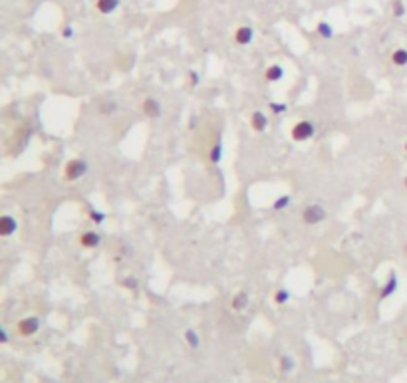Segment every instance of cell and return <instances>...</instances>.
Listing matches in <instances>:
<instances>
[{
	"mask_svg": "<svg viewBox=\"0 0 407 383\" xmlns=\"http://www.w3.org/2000/svg\"><path fill=\"white\" fill-rule=\"evenodd\" d=\"M334 34H336L334 32V26H332L330 22L322 20V22L316 24V36H318V38H322V40H332Z\"/></svg>",
	"mask_w": 407,
	"mask_h": 383,
	"instance_id": "5bb4252c",
	"label": "cell"
},
{
	"mask_svg": "<svg viewBox=\"0 0 407 383\" xmlns=\"http://www.w3.org/2000/svg\"><path fill=\"white\" fill-rule=\"evenodd\" d=\"M88 217H90V221H92L95 226H101V224L107 221V215L101 213V211H95V209H90V211H88Z\"/></svg>",
	"mask_w": 407,
	"mask_h": 383,
	"instance_id": "ffe728a7",
	"label": "cell"
},
{
	"mask_svg": "<svg viewBox=\"0 0 407 383\" xmlns=\"http://www.w3.org/2000/svg\"><path fill=\"white\" fill-rule=\"evenodd\" d=\"M60 34H62V38H66V40H72V38L76 36V28H74L72 24H64Z\"/></svg>",
	"mask_w": 407,
	"mask_h": 383,
	"instance_id": "484cf974",
	"label": "cell"
},
{
	"mask_svg": "<svg viewBox=\"0 0 407 383\" xmlns=\"http://www.w3.org/2000/svg\"><path fill=\"white\" fill-rule=\"evenodd\" d=\"M405 153H407V141H405Z\"/></svg>",
	"mask_w": 407,
	"mask_h": 383,
	"instance_id": "1f68e13d",
	"label": "cell"
},
{
	"mask_svg": "<svg viewBox=\"0 0 407 383\" xmlns=\"http://www.w3.org/2000/svg\"><path fill=\"white\" fill-rule=\"evenodd\" d=\"M391 12H393L395 18H401V16L405 14V6H403V2H401V0H393V4H391Z\"/></svg>",
	"mask_w": 407,
	"mask_h": 383,
	"instance_id": "603a6c76",
	"label": "cell"
},
{
	"mask_svg": "<svg viewBox=\"0 0 407 383\" xmlns=\"http://www.w3.org/2000/svg\"><path fill=\"white\" fill-rule=\"evenodd\" d=\"M272 300H274V304H278V306L288 304V302H290V290H286V288L276 290V292H274V296H272Z\"/></svg>",
	"mask_w": 407,
	"mask_h": 383,
	"instance_id": "d6986e66",
	"label": "cell"
},
{
	"mask_svg": "<svg viewBox=\"0 0 407 383\" xmlns=\"http://www.w3.org/2000/svg\"><path fill=\"white\" fill-rule=\"evenodd\" d=\"M284 78V68L280 64H270L264 70V80L270 82V84H276Z\"/></svg>",
	"mask_w": 407,
	"mask_h": 383,
	"instance_id": "7c38bea8",
	"label": "cell"
},
{
	"mask_svg": "<svg viewBox=\"0 0 407 383\" xmlns=\"http://www.w3.org/2000/svg\"><path fill=\"white\" fill-rule=\"evenodd\" d=\"M90 165L86 159H70L64 165V179L68 183H74V181H80L86 173H88Z\"/></svg>",
	"mask_w": 407,
	"mask_h": 383,
	"instance_id": "6da1fadb",
	"label": "cell"
},
{
	"mask_svg": "<svg viewBox=\"0 0 407 383\" xmlns=\"http://www.w3.org/2000/svg\"><path fill=\"white\" fill-rule=\"evenodd\" d=\"M391 64L397 68H405L407 66V50L405 48H397L391 52Z\"/></svg>",
	"mask_w": 407,
	"mask_h": 383,
	"instance_id": "9a60e30c",
	"label": "cell"
},
{
	"mask_svg": "<svg viewBox=\"0 0 407 383\" xmlns=\"http://www.w3.org/2000/svg\"><path fill=\"white\" fill-rule=\"evenodd\" d=\"M122 286L127 288V290H137L139 282H137V278H135V276H127V278H124V280H122Z\"/></svg>",
	"mask_w": 407,
	"mask_h": 383,
	"instance_id": "d4e9b609",
	"label": "cell"
},
{
	"mask_svg": "<svg viewBox=\"0 0 407 383\" xmlns=\"http://www.w3.org/2000/svg\"><path fill=\"white\" fill-rule=\"evenodd\" d=\"M252 40H254V30H252L251 26H239L237 30H235V42L239 44V46H249Z\"/></svg>",
	"mask_w": 407,
	"mask_h": 383,
	"instance_id": "9c48e42d",
	"label": "cell"
},
{
	"mask_svg": "<svg viewBox=\"0 0 407 383\" xmlns=\"http://www.w3.org/2000/svg\"><path fill=\"white\" fill-rule=\"evenodd\" d=\"M290 205H292V197H290V195H280V197L274 199V203H272V211L282 213V211H286Z\"/></svg>",
	"mask_w": 407,
	"mask_h": 383,
	"instance_id": "2e32d148",
	"label": "cell"
},
{
	"mask_svg": "<svg viewBox=\"0 0 407 383\" xmlns=\"http://www.w3.org/2000/svg\"><path fill=\"white\" fill-rule=\"evenodd\" d=\"M16 330L22 338H32L38 334L40 330V318L38 316H28V318H22L16 324Z\"/></svg>",
	"mask_w": 407,
	"mask_h": 383,
	"instance_id": "277c9868",
	"label": "cell"
},
{
	"mask_svg": "<svg viewBox=\"0 0 407 383\" xmlns=\"http://www.w3.org/2000/svg\"><path fill=\"white\" fill-rule=\"evenodd\" d=\"M278 365H280L282 373H290V371L296 367V361H294V357H292V355L284 353V355L280 357V363H278Z\"/></svg>",
	"mask_w": 407,
	"mask_h": 383,
	"instance_id": "ac0fdd59",
	"label": "cell"
},
{
	"mask_svg": "<svg viewBox=\"0 0 407 383\" xmlns=\"http://www.w3.org/2000/svg\"><path fill=\"white\" fill-rule=\"evenodd\" d=\"M268 109H270V113L280 115V113H286V111H288V105H286V103H276V101H270V103H268Z\"/></svg>",
	"mask_w": 407,
	"mask_h": 383,
	"instance_id": "7402d4cb",
	"label": "cell"
},
{
	"mask_svg": "<svg viewBox=\"0 0 407 383\" xmlns=\"http://www.w3.org/2000/svg\"><path fill=\"white\" fill-rule=\"evenodd\" d=\"M8 342H10V338H8L6 328H0V344H8Z\"/></svg>",
	"mask_w": 407,
	"mask_h": 383,
	"instance_id": "83f0119b",
	"label": "cell"
},
{
	"mask_svg": "<svg viewBox=\"0 0 407 383\" xmlns=\"http://www.w3.org/2000/svg\"><path fill=\"white\" fill-rule=\"evenodd\" d=\"M395 290H397V276H395L393 272H389V276H387L385 284H383V286H381V290H379V300L389 298V296H391Z\"/></svg>",
	"mask_w": 407,
	"mask_h": 383,
	"instance_id": "8fae6325",
	"label": "cell"
},
{
	"mask_svg": "<svg viewBox=\"0 0 407 383\" xmlns=\"http://www.w3.org/2000/svg\"><path fill=\"white\" fill-rule=\"evenodd\" d=\"M314 135H316V127H314L312 121H308V119H302V121L294 123L292 129H290V137H292L296 143L310 141Z\"/></svg>",
	"mask_w": 407,
	"mask_h": 383,
	"instance_id": "7a4b0ae2",
	"label": "cell"
},
{
	"mask_svg": "<svg viewBox=\"0 0 407 383\" xmlns=\"http://www.w3.org/2000/svg\"><path fill=\"white\" fill-rule=\"evenodd\" d=\"M209 159L213 165H219L222 159V147H220V141H217L213 147H211V153H209Z\"/></svg>",
	"mask_w": 407,
	"mask_h": 383,
	"instance_id": "44dd1931",
	"label": "cell"
},
{
	"mask_svg": "<svg viewBox=\"0 0 407 383\" xmlns=\"http://www.w3.org/2000/svg\"><path fill=\"white\" fill-rule=\"evenodd\" d=\"M80 244H82V248H88V250L97 248L101 244V234L95 230H86L80 234Z\"/></svg>",
	"mask_w": 407,
	"mask_h": 383,
	"instance_id": "8992f818",
	"label": "cell"
},
{
	"mask_svg": "<svg viewBox=\"0 0 407 383\" xmlns=\"http://www.w3.org/2000/svg\"><path fill=\"white\" fill-rule=\"evenodd\" d=\"M403 185H405V189H407V175H405V179H403Z\"/></svg>",
	"mask_w": 407,
	"mask_h": 383,
	"instance_id": "4dcf8cb0",
	"label": "cell"
},
{
	"mask_svg": "<svg viewBox=\"0 0 407 383\" xmlns=\"http://www.w3.org/2000/svg\"><path fill=\"white\" fill-rule=\"evenodd\" d=\"M141 109H143V113H145L149 119H157V117H161V111H163L159 99H155V97H147V99H143Z\"/></svg>",
	"mask_w": 407,
	"mask_h": 383,
	"instance_id": "52a82bcc",
	"label": "cell"
},
{
	"mask_svg": "<svg viewBox=\"0 0 407 383\" xmlns=\"http://www.w3.org/2000/svg\"><path fill=\"white\" fill-rule=\"evenodd\" d=\"M403 252H405V258H407V242H405V246H403Z\"/></svg>",
	"mask_w": 407,
	"mask_h": 383,
	"instance_id": "f546056e",
	"label": "cell"
},
{
	"mask_svg": "<svg viewBox=\"0 0 407 383\" xmlns=\"http://www.w3.org/2000/svg\"><path fill=\"white\" fill-rule=\"evenodd\" d=\"M16 230H18V223H16V219L12 215H2L0 217V236L2 238L12 236Z\"/></svg>",
	"mask_w": 407,
	"mask_h": 383,
	"instance_id": "5b68a950",
	"label": "cell"
},
{
	"mask_svg": "<svg viewBox=\"0 0 407 383\" xmlns=\"http://www.w3.org/2000/svg\"><path fill=\"white\" fill-rule=\"evenodd\" d=\"M185 344H187L191 350H199V346H201V338H199V334L195 332V330H185Z\"/></svg>",
	"mask_w": 407,
	"mask_h": 383,
	"instance_id": "e0dca14e",
	"label": "cell"
},
{
	"mask_svg": "<svg viewBox=\"0 0 407 383\" xmlns=\"http://www.w3.org/2000/svg\"><path fill=\"white\" fill-rule=\"evenodd\" d=\"M187 82H189V88H197V86H199V82H201L199 72L191 70V72H189V76H187Z\"/></svg>",
	"mask_w": 407,
	"mask_h": 383,
	"instance_id": "cb8c5ba5",
	"label": "cell"
},
{
	"mask_svg": "<svg viewBox=\"0 0 407 383\" xmlns=\"http://www.w3.org/2000/svg\"><path fill=\"white\" fill-rule=\"evenodd\" d=\"M326 217H328L326 209H324L322 205H318V203L308 205V207L302 211V215H300L302 223L308 224V226H316V224H320L322 221H326Z\"/></svg>",
	"mask_w": 407,
	"mask_h": 383,
	"instance_id": "3957f363",
	"label": "cell"
},
{
	"mask_svg": "<svg viewBox=\"0 0 407 383\" xmlns=\"http://www.w3.org/2000/svg\"><path fill=\"white\" fill-rule=\"evenodd\" d=\"M268 127V115L264 111H252L251 113V129L254 133H264Z\"/></svg>",
	"mask_w": 407,
	"mask_h": 383,
	"instance_id": "ba28073f",
	"label": "cell"
},
{
	"mask_svg": "<svg viewBox=\"0 0 407 383\" xmlns=\"http://www.w3.org/2000/svg\"><path fill=\"white\" fill-rule=\"evenodd\" d=\"M197 127V117H193L191 121H189V129H195Z\"/></svg>",
	"mask_w": 407,
	"mask_h": 383,
	"instance_id": "f1b7e54d",
	"label": "cell"
},
{
	"mask_svg": "<svg viewBox=\"0 0 407 383\" xmlns=\"http://www.w3.org/2000/svg\"><path fill=\"white\" fill-rule=\"evenodd\" d=\"M249 302H251L249 292L241 290V292H237V294L232 296V300H230V308H232L235 312H243V310H247V308H249Z\"/></svg>",
	"mask_w": 407,
	"mask_h": 383,
	"instance_id": "30bf717a",
	"label": "cell"
},
{
	"mask_svg": "<svg viewBox=\"0 0 407 383\" xmlns=\"http://www.w3.org/2000/svg\"><path fill=\"white\" fill-rule=\"evenodd\" d=\"M122 0H95V10L99 14H113L120 8Z\"/></svg>",
	"mask_w": 407,
	"mask_h": 383,
	"instance_id": "4fadbf2b",
	"label": "cell"
},
{
	"mask_svg": "<svg viewBox=\"0 0 407 383\" xmlns=\"http://www.w3.org/2000/svg\"><path fill=\"white\" fill-rule=\"evenodd\" d=\"M118 109V103L115 101H111V103H107V105H101V113L103 115H107V113H111V111H115Z\"/></svg>",
	"mask_w": 407,
	"mask_h": 383,
	"instance_id": "4316f807",
	"label": "cell"
}]
</instances>
